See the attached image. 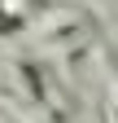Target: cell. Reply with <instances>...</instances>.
<instances>
[{
  "instance_id": "6da1fadb",
  "label": "cell",
  "mask_w": 118,
  "mask_h": 123,
  "mask_svg": "<svg viewBox=\"0 0 118 123\" xmlns=\"http://www.w3.org/2000/svg\"><path fill=\"white\" fill-rule=\"evenodd\" d=\"M22 79L31 84V97L35 101H44L48 92H44V79H39V66H31V62H22Z\"/></svg>"
},
{
  "instance_id": "7a4b0ae2",
  "label": "cell",
  "mask_w": 118,
  "mask_h": 123,
  "mask_svg": "<svg viewBox=\"0 0 118 123\" xmlns=\"http://www.w3.org/2000/svg\"><path fill=\"white\" fill-rule=\"evenodd\" d=\"M22 26H26V13H9V9L0 13V35H13V31H22Z\"/></svg>"
},
{
  "instance_id": "3957f363",
  "label": "cell",
  "mask_w": 118,
  "mask_h": 123,
  "mask_svg": "<svg viewBox=\"0 0 118 123\" xmlns=\"http://www.w3.org/2000/svg\"><path fill=\"white\" fill-rule=\"evenodd\" d=\"M39 123H66V114H61V110H53V114H44Z\"/></svg>"
},
{
  "instance_id": "277c9868",
  "label": "cell",
  "mask_w": 118,
  "mask_h": 123,
  "mask_svg": "<svg viewBox=\"0 0 118 123\" xmlns=\"http://www.w3.org/2000/svg\"><path fill=\"white\" fill-rule=\"evenodd\" d=\"M5 5H9V0H0V13H5Z\"/></svg>"
}]
</instances>
